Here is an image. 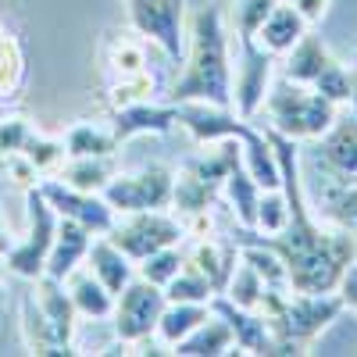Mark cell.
<instances>
[{"label": "cell", "mask_w": 357, "mask_h": 357, "mask_svg": "<svg viewBox=\"0 0 357 357\" xmlns=\"http://www.w3.org/2000/svg\"><path fill=\"white\" fill-rule=\"evenodd\" d=\"M272 139V151L279 161V175H282V193L289 204V222L279 236H261L254 229H240L247 240H257L264 247H272L289 272V286L296 293H336L347 264L357 257V240L350 232L336 229V225H321L311 215L307 204V190L301 178V151L296 139L264 129Z\"/></svg>", "instance_id": "obj_1"}, {"label": "cell", "mask_w": 357, "mask_h": 357, "mask_svg": "<svg viewBox=\"0 0 357 357\" xmlns=\"http://www.w3.org/2000/svg\"><path fill=\"white\" fill-rule=\"evenodd\" d=\"M168 100L172 104L204 100L215 107H232V43L222 8L207 4L193 15L183 75L175 79Z\"/></svg>", "instance_id": "obj_2"}, {"label": "cell", "mask_w": 357, "mask_h": 357, "mask_svg": "<svg viewBox=\"0 0 357 357\" xmlns=\"http://www.w3.org/2000/svg\"><path fill=\"white\" fill-rule=\"evenodd\" d=\"M343 311L340 293L264 289L261 301V314L272 325V354H307Z\"/></svg>", "instance_id": "obj_3"}, {"label": "cell", "mask_w": 357, "mask_h": 357, "mask_svg": "<svg viewBox=\"0 0 357 357\" xmlns=\"http://www.w3.org/2000/svg\"><path fill=\"white\" fill-rule=\"evenodd\" d=\"M247 129H243V136H247ZM243 136H229V139H218V143H207V154L190 158L183 168L175 172L172 211L183 218V225L193 222V218H204V215H215V207L222 200L225 175L243 161Z\"/></svg>", "instance_id": "obj_4"}, {"label": "cell", "mask_w": 357, "mask_h": 357, "mask_svg": "<svg viewBox=\"0 0 357 357\" xmlns=\"http://www.w3.org/2000/svg\"><path fill=\"white\" fill-rule=\"evenodd\" d=\"M261 111L268 114V129H275V132H282L296 143H318L340 118L336 100L321 97L318 89L301 86L286 75L272 82Z\"/></svg>", "instance_id": "obj_5"}, {"label": "cell", "mask_w": 357, "mask_h": 357, "mask_svg": "<svg viewBox=\"0 0 357 357\" xmlns=\"http://www.w3.org/2000/svg\"><path fill=\"white\" fill-rule=\"evenodd\" d=\"M282 75L301 82V86H311L318 89L321 97L336 100L340 107H350V93H354V79H350V68L343 61H336L333 50L321 43V36H314L311 29L301 36L286 57H282Z\"/></svg>", "instance_id": "obj_6"}, {"label": "cell", "mask_w": 357, "mask_h": 357, "mask_svg": "<svg viewBox=\"0 0 357 357\" xmlns=\"http://www.w3.org/2000/svg\"><path fill=\"white\" fill-rule=\"evenodd\" d=\"M126 18L136 36L161 50L168 65H183L190 50L186 0H126Z\"/></svg>", "instance_id": "obj_7"}, {"label": "cell", "mask_w": 357, "mask_h": 357, "mask_svg": "<svg viewBox=\"0 0 357 357\" xmlns=\"http://www.w3.org/2000/svg\"><path fill=\"white\" fill-rule=\"evenodd\" d=\"M25 215H29V232H25V240H15V247L4 261H8L11 275H18L25 282H36L47 272V257H50L57 222L61 218H57V211L50 207V200L43 197L40 186L25 190Z\"/></svg>", "instance_id": "obj_8"}, {"label": "cell", "mask_w": 357, "mask_h": 357, "mask_svg": "<svg viewBox=\"0 0 357 357\" xmlns=\"http://www.w3.org/2000/svg\"><path fill=\"white\" fill-rule=\"evenodd\" d=\"M107 240L122 247L139 264L143 257H151L165 247L186 243V225L172 207H165V211H136V215H118Z\"/></svg>", "instance_id": "obj_9"}, {"label": "cell", "mask_w": 357, "mask_h": 357, "mask_svg": "<svg viewBox=\"0 0 357 357\" xmlns=\"http://www.w3.org/2000/svg\"><path fill=\"white\" fill-rule=\"evenodd\" d=\"M175 193V172L168 165H143L136 172H118L104 200L111 204L114 215H136V211H165L172 207Z\"/></svg>", "instance_id": "obj_10"}, {"label": "cell", "mask_w": 357, "mask_h": 357, "mask_svg": "<svg viewBox=\"0 0 357 357\" xmlns=\"http://www.w3.org/2000/svg\"><path fill=\"white\" fill-rule=\"evenodd\" d=\"M165 289L154 286V282H146L143 275H136L122 293L114 296V336L129 343V354L132 347L139 343H151L154 340V329H158V318L165 311Z\"/></svg>", "instance_id": "obj_11"}, {"label": "cell", "mask_w": 357, "mask_h": 357, "mask_svg": "<svg viewBox=\"0 0 357 357\" xmlns=\"http://www.w3.org/2000/svg\"><path fill=\"white\" fill-rule=\"evenodd\" d=\"M275 61L279 57H272L257 40H240V61H236V72H232V111L247 118V122H254L264 107Z\"/></svg>", "instance_id": "obj_12"}, {"label": "cell", "mask_w": 357, "mask_h": 357, "mask_svg": "<svg viewBox=\"0 0 357 357\" xmlns=\"http://www.w3.org/2000/svg\"><path fill=\"white\" fill-rule=\"evenodd\" d=\"M40 190L43 197L50 200V207L57 211V218H72L79 225H86L93 236H107L111 225H114V211H111V204L100 197V193H82L68 183H61L57 175H47L40 178Z\"/></svg>", "instance_id": "obj_13"}, {"label": "cell", "mask_w": 357, "mask_h": 357, "mask_svg": "<svg viewBox=\"0 0 357 357\" xmlns=\"http://www.w3.org/2000/svg\"><path fill=\"white\" fill-rule=\"evenodd\" d=\"M107 126L118 139V146L136 139V136H168L175 126H178V104L172 100H136V104H126V107H114Z\"/></svg>", "instance_id": "obj_14"}, {"label": "cell", "mask_w": 357, "mask_h": 357, "mask_svg": "<svg viewBox=\"0 0 357 357\" xmlns=\"http://www.w3.org/2000/svg\"><path fill=\"white\" fill-rule=\"evenodd\" d=\"M318 165L333 183H357V114L336 118L333 129L318 139Z\"/></svg>", "instance_id": "obj_15"}, {"label": "cell", "mask_w": 357, "mask_h": 357, "mask_svg": "<svg viewBox=\"0 0 357 357\" xmlns=\"http://www.w3.org/2000/svg\"><path fill=\"white\" fill-rule=\"evenodd\" d=\"M211 311L229 321V329L236 336V350L240 354H272V325H268V318L261 311L232 304L222 293L211 296Z\"/></svg>", "instance_id": "obj_16"}, {"label": "cell", "mask_w": 357, "mask_h": 357, "mask_svg": "<svg viewBox=\"0 0 357 357\" xmlns=\"http://www.w3.org/2000/svg\"><path fill=\"white\" fill-rule=\"evenodd\" d=\"M33 293H36V301L47 314V321L54 325V336L57 343L65 347V354H79L75 350V329H79V311L72 304V296H68V286L61 279H50V275H40L33 282Z\"/></svg>", "instance_id": "obj_17"}, {"label": "cell", "mask_w": 357, "mask_h": 357, "mask_svg": "<svg viewBox=\"0 0 357 357\" xmlns=\"http://www.w3.org/2000/svg\"><path fill=\"white\" fill-rule=\"evenodd\" d=\"M186 254H190V264L200 268L207 282L215 286V293H225L236 264H240V243L222 240V236H200V240H190Z\"/></svg>", "instance_id": "obj_18"}, {"label": "cell", "mask_w": 357, "mask_h": 357, "mask_svg": "<svg viewBox=\"0 0 357 357\" xmlns=\"http://www.w3.org/2000/svg\"><path fill=\"white\" fill-rule=\"evenodd\" d=\"M143 36H107L104 40V72L111 75V82H132L143 75H154L151 72V50H146Z\"/></svg>", "instance_id": "obj_19"}, {"label": "cell", "mask_w": 357, "mask_h": 357, "mask_svg": "<svg viewBox=\"0 0 357 357\" xmlns=\"http://www.w3.org/2000/svg\"><path fill=\"white\" fill-rule=\"evenodd\" d=\"M89 243H93V232H89L86 225H79V222H72V218H61V222H57V236H54V247H50L47 272H43V275L65 282L79 264H86Z\"/></svg>", "instance_id": "obj_20"}, {"label": "cell", "mask_w": 357, "mask_h": 357, "mask_svg": "<svg viewBox=\"0 0 357 357\" xmlns=\"http://www.w3.org/2000/svg\"><path fill=\"white\" fill-rule=\"evenodd\" d=\"M86 268H89V272H93L114 296L136 279V261H132L122 247H114L107 236H93L89 254H86Z\"/></svg>", "instance_id": "obj_21"}, {"label": "cell", "mask_w": 357, "mask_h": 357, "mask_svg": "<svg viewBox=\"0 0 357 357\" xmlns=\"http://www.w3.org/2000/svg\"><path fill=\"white\" fill-rule=\"evenodd\" d=\"M307 22H304V15L296 11L293 4H279L272 8V15L264 18V25L257 29V43L272 54V57H286L296 43H301V36L307 33Z\"/></svg>", "instance_id": "obj_22"}, {"label": "cell", "mask_w": 357, "mask_h": 357, "mask_svg": "<svg viewBox=\"0 0 357 357\" xmlns=\"http://www.w3.org/2000/svg\"><path fill=\"white\" fill-rule=\"evenodd\" d=\"M172 354L175 357H225V354H240V350H236V336L229 329V321L211 311V318L200 321L183 343H175Z\"/></svg>", "instance_id": "obj_23"}, {"label": "cell", "mask_w": 357, "mask_h": 357, "mask_svg": "<svg viewBox=\"0 0 357 357\" xmlns=\"http://www.w3.org/2000/svg\"><path fill=\"white\" fill-rule=\"evenodd\" d=\"M68 286V296H72V304L79 311V318H89V321H104L114 314V293L89 272H82V268H75V272L65 279Z\"/></svg>", "instance_id": "obj_24"}, {"label": "cell", "mask_w": 357, "mask_h": 357, "mask_svg": "<svg viewBox=\"0 0 357 357\" xmlns=\"http://www.w3.org/2000/svg\"><path fill=\"white\" fill-rule=\"evenodd\" d=\"M18 329H22V343L29 354H65V347L57 343L54 336V325L47 321L36 293L29 289L22 293V304H18Z\"/></svg>", "instance_id": "obj_25"}, {"label": "cell", "mask_w": 357, "mask_h": 357, "mask_svg": "<svg viewBox=\"0 0 357 357\" xmlns=\"http://www.w3.org/2000/svg\"><path fill=\"white\" fill-rule=\"evenodd\" d=\"M222 197L229 204V211L236 218V225L240 229H254L257 222V200H261V186L257 178L247 172V165L240 161L229 175H225V186H222Z\"/></svg>", "instance_id": "obj_26"}, {"label": "cell", "mask_w": 357, "mask_h": 357, "mask_svg": "<svg viewBox=\"0 0 357 357\" xmlns=\"http://www.w3.org/2000/svg\"><path fill=\"white\" fill-rule=\"evenodd\" d=\"M211 318V304H165L161 318H158V329H154V340L172 354L175 343H183L200 321Z\"/></svg>", "instance_id": "obj_27"}, {"label": "cell", "mask_w": 357, "mask_h": 357, "mask_svg": "<svg viewBox=\"0 0 357 357\" xmlns=\"http://www.w3.org/2000/svg\"><path fill=\"white\" fill-rule=\"evenodd\" d=\"M118 175V161L114 158H68L57 172V178L82 193H100L107 190V183Z\"/></svg>", "instance_id": "obj_28"}, {"label": "cell", "mask_w": 357, "mask_h": 357, "mask_svg": "<svg viewBox=\"0 0 357 357\" xmlns=\"http://www.w3.org/2000/svg\"><path fill=\"white\" fill-rule=\"evenodd\" d=\"M65 151L68 158H118V139L111 132V126L100 122H75L65 132Z\"/></svg>", "instance_id": "obj_29"}, {"label": "cell", "mask_w": 357, "mask_h": 357, "mask_svg": "<svg viewBox=\"0 0 357 357\" xmlns=\"http://www.w3.org/2000/svg\"><path fill=\"white\" fill-rule=\"evenodd\" d=\"M25 86V50L11 29L0 25V104H8Z\"/></svg>", "instance_id": "obj_30"}, {"label": "cell", "mask_w": 357, "mask_h": 357, "mask_svg": "<svg viewBox=\"0 0 357 357\" xmlns=\"http://www.w3.org/2000/svg\"><path fill=\"white\" fill-rule=\"evenodd\" d=\"M264 279L257 275V268L240 254V264H236V272H232V279H229V286H225V293L222 296H229L232 304H240V307H250V311H261V301H264Z\"/></svg>", "instance_id": "obj_31"}, {"label": "cell", "mask_w": 357, "mask_h": 357, "mask_svg": "<svg viewBox=\"0 0 357 357\" xmlns=\"http://www.w3.org/2000/svg\"><path fill=\"white\" fill-rule=\"evenodd\" d=\"M22 158L40 172V178L47 175H57L61 165L68 161V151H65V139H54V136H43V132H33L29 143L22 146Z\"/></svg>", "instance_id": "obj_32"}, {"label": "cell", "mask_w": 357, "mask_h": 357, "mask_svg": "<svg viewBox=\"0 0 357 357\" xmlns=\"http://www.w3.org/2000/svg\"><path fill=\"white\" fill-rule=\"evenodd\" d=\"M211 296H215V286L207 282V275L200 268H193L190 261H186L183 272L165 286V301H172V304H211Z\"/></svg>", "instance_id": "obj_33"}, {"label": "cell", "mask_w": 357, "mask_h": 357, "mask_svg": "<svg viewBox=\"0 0 357 357\" xmlns=\"http://www.w3.org/2000/svg\"><path fill=\"white\" fill-rule=\"evenodd\" d=\"M186 261H190V254L183 250V243H175V247H165V250H158V254H151V257H143V261L136 264V275H143L146 282H154V286L165 289V286L186 268Z\"/></svg>", "instance_id": "obj_34"}, {"label": "cell", "mask_w": 357, "mask_h": 357, "mask_svg": "<svg viewBox=\"0 0 357 357\" xmlns=\"http://www.w3.org/2000/svg\"><path fill=\"white\" fill-rule=\"evenodd\" d=\"M286 222H289V204H286L282 186H279V190H261L254 232H261V236H279V232L286 229Z\"/></svg>", "instance_id": "obj_35"}, {"label": "cell", "mask_w": 357, "mask_h": 357, "mask_svg": "<svg viewBox=\"0 0 357 357\" xmlns=\"http://www.w3.org/2000/svg\"><path fill=\"white\" fill-rule=\"evenodd\" d=\"M279 0H236L232 8V33L236 40H257V29L264 25V18L272 15V8Z\"/></svg>", "instance_id": "obj_36"}, {"label": "cell", "mask_w": 357, "mask_h": 357, "mask_svg": "<svg viewBox=\"0 0 357 357\" xmlns=\"http://www.w3.org/2000/svg\"><path fill=\"white\" fill-rule=\"evenodd\" d=\"M325 218L357 240V183L340 186L329 200H325Z\"/></svg>", "instance_id": "obj_37"}, {"label": "cell", "mask_w": 357, "mask_h": 357, "mask_svg": "<svg viewBox=\"0 0 357 357\" xmlns=\"http://www.w3.org/2000/svg\"><path fill=\"white\" fill-rule=\"evenodd\" d=\"M33 132L36 129H33V122H29L25 114H4L0 118V161L22 154V146L29 143Z\"/></svg>", "instance_id": "obj_38"}, {"label": "cell", "mask_w": 357, "mask_h": 357, "mask_svg": "<svg viewBox=\"0 0 357 357\" xmlns=\"http://www.w3.org/2000/svg\"><path fill=\"white\" fill-rule=\"evenodd\" d=\"M336 293L343 296V307L357 314V257H354V261L347 264V272H343V279H340Z\"/></svg>", "instance_id": "obj_39"}, {"label": "cell", "mask_w": 357, "mask_h": 357, "mask_svg": "<svg viewBox=\"0 0 357 357\" xmlns=\"http://www.w3.org/2000/svg\"><path fill=\"white\" fill-rule=\"evenodd\" d=\"M289 4L304 15L307 25H318L325 15H329V4H333V0H289Z\"/></svg>", "instance_id": "obj_40"}, {"label": "cell", "mask_w": 357, "mask_h": 357, "mask_svg": "<svg viewBox=\"0 0 357 357\" xmlns=\"http://www.w3.org/2000/svg\"><path fill=\"white\" fill-rule=\"evenodd\" d=\"M11 247H15V236H11V229H8L4 215H0V261H4V257L11 254Z\"/></svg>", "instance_id": "obj_41"}, {"label": "cell", "mask_w": 357, "mask_h": 357, "mask_svg": "<svg viewBox=\"0 0 357 357\" xmlns=\"http://www.w3.org/2000/svg\"><path fill=\"white\" fill-rule=\"evenodd\" d=\"M350 79H354V93H350V107H354V114H357V61H354V68H350Z\"/></svg>", "instance_id": "obj_42"}, {"label": "cell", "mask_w": 357, "mask_h": 357, "mask_svg": "<svg viewBox=\"0 0 357 357\" xmlns=\"http://www.w3.org/2000/svg\"><path fill=\"white\" fill-rule=\"evenodd\" d=\"M0 301H4V279H0Z\"/></svg>", "instance_id": "obj_43"}]
</instances>
